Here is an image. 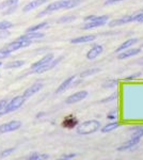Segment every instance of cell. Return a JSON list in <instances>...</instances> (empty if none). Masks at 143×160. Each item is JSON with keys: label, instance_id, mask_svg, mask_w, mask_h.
Here are the masks:
<instances>
[{"label": "cell", "instance_id": "74e56055", "mask_svg": "<svg viewBox=\"0 0 143 160\" xmlns=\"http://www.w3.org/2000/svg\"><path fill=\"white\" fill-rule=\"evenodd\" d=\"M108 118H110V120H114L115 117H114V115H108Z\"/></svg>", "mask_w": 143, "mask_h": 160}, {"label": "cell", "instance_id": "6da1fadb", "mask_svg": "<svg viewBox=\"0 0 143 160\" xmlns=\"http://www.w3.org/2000/svg\"><path fill=\"white\" fill-rule=\"evenodd\" d=\"M81 1L82 0H60V1L53 2V3L48 4L47 8L38 14V16H44V15L49 14V13L54 11H58V10L61 9H73V8L77 7L78 4L81 3Z\"/></svg>", "mask_w": 143, "mask_h": 160}, {"label": "cell", "instance_id": "f1b7e54d", "mask_svg": "<svg viewBox=\"0 0 143 160\" xmlns=\"http://www.w3.org/2000/svg\"><path fill=\"white\" fill-rule=\"evenodd\" d=\"M134 22H143V11L138 13V14L134 15Z\"/></svg>", "mask_w": 143, "mask_h": 160}, {"label": "cell", "instance_id": "7c38bea8", "mask_svg": "<svg viewBox=\"0 0 143 160\" xmlns=\"http://www.w3.org/2000/svg\"><path fill=\"white\" fill-rule=\"evenodd\" d=\"M109 18H103V19H98V20H93V22H88L87 24L84 26V29L88 30V29H93V28H97L100 27V26L106 25V22H108Z\"/></svg>", "mask_w": 143, "mask_h": 160}, {"label": "cell", "instance_id": "d590c367", "mask_svg": "<svg viewBox=\"0 0 143 160\" xmlns=\"http://www.w3.org/2000/svg\"><path fill=\"white\" fill-rule=\"evenodd\" d=\"M115 98H116V94H112V95H111V97H109V98H105V99L101 100V102H110V100L115 99Z\"/></svg>", "mask_w": 143, "mask_h": 160}, {"label": "cell", "instance_id": "e575fe53", "mask_svg": "<svg viewBox=\"0 0 143 160\" xmlns=\"http://www.w3.org/2000/svg\"><path fill=\"white\" fill-rule=\"evenodd\" d=\"M119 1H124V0H106V1H105V6H109V4L115 3V2H119Z\"/></svg>", "mask_w": 143, "mask_h": 160}, {"label": "cell", "instance_id": "3957f363", "mask_svg": "<svg viewBox=\"0 0 143 160\" xmlns=\"http://www.w3.org/2000/svg\"><path fill=\"white\" fill-rule=\"evenodd\" d=\"M25 99L26 98H25L24 96H16V97H14V98H13L11 102H9V104L7 102V105L4 106L3 109L0 111V115L7 114V113L12 112V111L17 110L18 108H20L23 105H24Z\"/></svg>", "mask_w": 143, "mask_h": 160}, {"label": "cell", "instance_id": "4dcf8cb0", "mask_svg": "<svg viewBox=\"0 0 143 160\" xmlns=\"http://www.w3.org/2000/svg\"><path fill=\"white\" fill-rule=\"evenodd\" d=\"M13 152H15V148H10V149H6V151L2 152L1 154V157H7L9 156V155H11Z\"/></svg>", "mask_w": 143, "mask_h": 160}, {"label": "cell", "instance_id": "d4e9b609", "mask_svg": "<svg viewBox=\"0 0 143 160\" xmlns=\"http://www.w3.org/2000/svg\"><path fill=\"white\" fill-rule=\"evenodd\" d=\"M100 72V68H92V69H88V71H84L82 72L81 74H80V77H87V76H91V75H94L96 73H98Z\"/></svg>", "mask_w": 143, "mask_h": 160}, {"label": "cell", "instance_id": "5b68a950", "mask_svg": "<svg viewBox=\"0 0 143 160\" xmlns=\"http://www.w3.org/2000/svg\"><path fill=\"white\" fill-rule=\"evenodd\" d=\"M20 126H22V123L19 121H12V122L0 126V132H10V131L17 130Z\"/></svg>", "mask_w": 143, "mask_h": 160}, {"label": "cell", "instance_id": "4fadbf2b", "mask_svg": "<svg viewBox=\"0 0 143 160\" xmlns=\"http://www.w3.org/2000/svg\"><path fill=\"white\" fill-rule=\"evenodd\" d=\"M54 59V55L53 53H48V55H46L45 57H43L41 60H38V62H35V63H33L32 65H31V69H38V68H41V66H43L44 64H46L47 62L51 61Z\"/></svg>", "mask_w": 143, "mask_h": 160}, {"label": "cell", "instance_id": "484cf974", "mask_svg": "<svg viewBox=\"0 0 143 160\" xmlns=\"http://www.w3.org/2000/svg\"><path fill=\"white\" fill-rule=\"evenodd\" d=\"M13 24L11 22H8V20H2L0 22V30H7V29H10L12 28Z\"/></svg>", "mask_w": 143, "mask_h": 160}, {"label": "cell", "instance_id": "2e32d148", "mask_svg": "<svg viewBox=\"0 0 143 160\" xmlns=\"http://www.w3.org/2000/svg\"><path fill=\"white\" fill-rule=\"evenodd\" d=\"M141 52V48H131V49H128L126 51H123L119 55L118 58L120 60H122V59H126V58H129V57H132V56H136L138 53Z\"/></svg>", "mask_w": 143, "mask_h": 160}, {"label": "cell", "instance_id": "d6a6232c", "mask_svg": "<svg viewBox=\"0 0 143 160\" xmlns=\"http://www.w3.org/2000/svg\"><path fill=\"white\" fill-rule=\"evenodd\" d=\"M77 155L76 154H69V155H63L61 157V159H72V158H75Z\"/></svg>", "mask_w": 143, "mask_h": 160}, {"label": "cell", "instance_id": "52a82bcc", "mask_svg": "<svg viewBox=\"0 0 143 160\" xmlns=\"http://www.w3.org/2000/svg\"><path fill=\"white\" fill-rule=\"evenodd\" d=\"M61 57L60 58H58V59H56V60H51V61H49V62H47L46 64H44L43 66H41V68H38V69H35V73H38V74H42V73H44V72H47V71H49V69H51V68H54V66L57 65V64L59 63L60 61H61Z\"/></svg>", "mask_w": 143, "mask_h": 160}, {"label": "cell", "instance_id": "f546056e", "mask_svg": "<svg viewBox=\"0 0 143 160\" xmlns=\"http://www.w3.org/2000/svg\"><path fill=\"white\" fill-rule=\"evenodd\" d=\"M132 136H137V137H140V138H142L143 137V128L142 127H138L135 129V132Z\"/></svg>", "mask_w": 143, "mask_h": 160}, {"label": "cell", "instance_id": "7402d4cb", "mask_svg": "<svg viewBox=\"0 0 143 160\" xmlns=\"http://www.w3.org/2000/svg\"><path fill=\"white\" fill-rule=\"evenodd\" d=\"M47 25H48V22H40V24H38V25H35V26H32V27L28 28V29H27V31H26V32H35V31H38V30L42 29V28L47 27Z\"/></svg>", "mask_w": 143, "mask_h": 160}, {"label": "cell", "instance_id": "5bb4252c", "mask_svg": "<svg viewBox=\"0 0 143 160\" xmlns=\"http://www.w3.org/2000/svg\"><path fill=\"white\" fill-rule=\"evenodd\" d=\"M77 124H78L77 118H75L74 115H69V117H66L64 118L63 123H62V126L65 128H69V129H72V128H74Z\"/></svg>", "mask_w": 143, "mask_h": 160}, {"label": "cell", "instance_id": "8992f818", "mask_svg": "<svg viewBox=\"0 0 143 160\" xmlns=\"http://www.w3.org/2000/svg\"><path fill=\"white\" fill-rule=\"evenodd\" d=\"M87 96H88L87 91H79V92L75 93V94H73L71 96L67 97L65 102L66 104H75V102H80V100L84 99Z\"/></svg>", "mask_w": 143, "mask_h": 160}, {"label": "cell", "instance_id": "83f0119b", "mask_svg": "<svg viewBox=\"0 0 143 160\" xmlns=\"http://www.w3.org/2000/svg\"><path fill=\"white\" fill-rule=\"evenodd\" d=\"M75 19V16H63L61 18L58 19V22L61 24V22H72V20Z\"/></svg>", "mask_w": 143, "mask_h": 160}, {"label": "cell", "instance_id": "8d00e7d4", "mask_svg": "<svg viewBox=\"0 0 143 160\" xmlns=\"http://www.w3.org/2000/svg\"><path fill=\"white\" fill-rule=\"evenodd\" d=\"M6 105H7V102H6V100H1V102H0V111L3 109L4 106H6Z\"/></svg>", "mask_w": 143, "mask_h": 160}, {"label": "cell", "instance_id": "ffe728a7", "mask_svg": "<svg viewBox=\"0 0 143 160\" xmlns=\"http://www.w3.org/2000/svg\"><path fill=\"white\" fill-rule=\"evenodd\" d=\"M138 42V38H129V40H127L126 42H124L122 44L120 47H118V49L115 50V52H121V51L127 49L128 47H130L131 45H134V44H136Z\"/></svg>", "mask_w": 143, "mask_h": 160}, {"label": "cell", "instance_id": "f35d334b", "mask_svg": "<svg viewBox=\"0 0 143 160\" xmlns=\"http://www.w3.org/2000/svg\"><path fill=\"white\" fill-rule=\"evenodd\" d=\"M0 66H1V62H0Z\"/></svg>", "mask_w": 143, "mask_h": 160}, {"label": "cell", "instance_id": "1f68e13d", "mask_svg": "<svg viewBox=\"0 0 143 160\" xmlns=\"http://www.w3.org/2000/svg\"><path fill=\"white\" fill-rule=\"evenodd\" d=\"M10 56V52H8V51H6L4 49H1L0 50V59H4L7 58V57Z\"/></svg>", "mask_w": 143, "mask_h": 160}, {"label": "cell", "instance_id": "ba28073f", "mask_svg": "<svg viewBox=\"0 0 143 160\" xmlns=\"http://www.w3.org/2000/svg\"><path fill=\"white\" fill-rule=\"evenodd\" d=\"M140 137H137V136H132L131 139H129L128 141L126 142L125 144H123V145H121L120 148H118V151H126V149H129L130 148H134L135 145H137L138 143L140 142Z\"/></svg>", "mask_w": 143, "mask_h": 160}, {"label": "cell", "instance_id": "ac0fdd59", "mask_svg": "<svg viewBox=\"0 0 143 160\" xmlns=\"http://www.w3.org/2000/svg\"><path fill=\"white\" fill-rule=\"evenodd\" d=\"M134 22V15H130V16H126V17H122V18L112 20V22H109V26L113 27V26H120V25H124L127 24V22Z\"/></svg>", "mask_w": 143, "mask_h": 160}, {"label": "cell", "instance_id": "7a4b0ae2", "mask_svg": "<svg viewBox=\"0 0 143 160\" xmlns=\"http://www.w3.org/2000/svg\"><path fill=\"white\" fill-rule=\"evenodd\" d=\"M100 128V122L96 120H90L85 121L81 123L77 127V133L78 135H91V133L95 132Z\"/></svg>", "mask_w": 143, "mask_h": 160}, {"label": "cell", "instance_id": "836d02e7", "mask_svg": "<svg viewBox=\"0 0 143 160\" xmlns=\"http://www.w3.org/2000/svg\"><path fill=\"white\" fill-rule=\"evenodd\" d=\"M141 73H137V74H134V75H130V76H128V77H126V80H131V79H134V78H137V77H140L141 76Z\"/></svg>", "mask_w": 143, "mask_h": 160}, {"label": "cell", "instance_id": "277c9868", "mask_svg": "<svg viewBox=\"0 0 143 160\" xmlns=\"http://www.w3.org/2000/svg\"><path fill=\"white\" fill-rule=\"evenodd\" d=\"M18 1L19 0H7L3 1L2 3H0V10H4L6 12H3V14H10V13L14 12L16 10L18 6Z\"/></svg>", "mask_w": 143, "mask_h": 160}, {"label": "cell", "instance_id": "d6986e66", "mask_svg": "<svg viewBox=\"0 0 143 160\" xmlns=\"http://www.w3.org/2000/svg\"><path fill=\"white\" fill-rule=\"evenodd\" d=\"M75 78H76V76H72V77H69V78H67L66 80H64V81L62 82V83L59 86L58 89H57L56 93H61V92L65 91V90L67 89V88H69V87L72 84V82L74 81Z\"/></svg>", "mask_w": 143, "mask_h": 160}, {"label": "cell", "instance_id": "9a60e30c", "mask_svg": "<svg viewBox=\"0 0 143 160\" xmlns=\"http://www.w3.org/2000/svg\"><path fill=\"white\" fill-rule=\"evenodd\" d=\"M46 1H47V0H33V1H31V2H29V3L26 4V6L24 7V9H23V11L24 12L32 11V10L36 9L38 7L42 6L43 3H45Z\"/></svg>", "mask_w": 143, "mask_h": 160}, {"label": "cell", "instance_id": "e0dca14e", "mask_svg": "<svg viewBox=\"0 0 143 160\" xmlns=\"http://www.w3.org/2000/svg\"><path fill=\"white\" fill-rule=\"evenodd\" d=\"M96 38L95 35H82V37H78L76 38H72L71 43L72 44H80V43H88L92 42Z\"/></svg>", "mask_w": 143, "mask_h": 160}, {"label": "cell", "instance_id": "603a6c76", "mask_svg": "<svg viewBox=\"0 0 143 160\" xmlns=\"http://www.w3.org/2000/svg\"><path fill=\"white\" fill-rule=\"evenodd\" d=\"M25 64V61L20 60V61H12L10 63H8L4 65L6 68H20Z\"/></svg>", "mask_w": 143, "mask_h": 160}, {"label": "cell", "instance_id": "cb8c5ba5", "mask_svg": "<svg viewBox=\"0 0 143 160\" xmlns=\"http://www.w3.org/2000/svg\"><path fill=\"white\" fill-rule=\"evenodd\" d=\"M29 160H43V159H49V155L47 154H43V155H40V154H33L28 158Z\"/></svg>", "mask_w": 143, "mask_h": 160}, {"label": "cell", "instance_id": "30bf717a", "mask_svg": "<svg viewBox=\"0 0 143 160\" xmlns=\"http://www.w3.org/2000/svg\"><path fill=\"white\" fill-rule=\"evenodd\" d=\"M103 50H104V48H103V46H101V45L93 46V47L91 48L89 51H88L87 59H89V60H93V59L97 58V57L100 56L101 52H103Z\"/></svg>", "mask_w": 143, "mask_h": 160}, {"label": "cell", "instance_id": "9c48e42d", "mask_svg": "<svg viewBox=\"0 0 143 160\" xmlns=\"http://www.w3.org/2000/svg\"><path fill=\"white\" fill-rule=\"evenodd\" d=\"M42 88H43V83H41V82H38V83L32 84V86H31L30 88H28V89L24 92V95H23V96H24L25 98L31 97L32 95H34L35 93H38V91H40Z\"/></svg>", "mask_w": 143, "mask_h": 160}, {"label": "cell", "instance_id": "4316f807", "mask_svg": "<svg viewBox=\"0 0 143 160\" xmlns=\"http://www.w3.org/2000/svg\"><path fill=\"white\" fill-rule=\"evenodd\" d=\"M116 80H114V79H112V80H108V81H106L105 83L103 84V88H113L114 86L116 84Z\"/></svg>", "mask_w": 143, "mask_h": 160}, {"label": "cell", "instance_id": "8fae6325", "mask_svg": "<svg viewBox=\"0 0 143 160\" xmlns=\"http://www.w3.org/2000/svg\"><path fill=\"white\" fill-rule=\"evenodd\" d=\"M44 38V34L43 33H40V32H27L26 34L22 35L17 38L16 41H33V40H38V38Z\"/></svg>", "mask_w": 143, "mask_h": 160}, {"label": "cell", "instance_id": "44dd1931", "mask_svg": "<svg viewBox=\"0 0 143 160\" xmlns=\"http://www.w3.org/2000/svg\"><path fill=\"white\" fill-rule=\"evenodd\" d=\"M119 127V123L118 122H111L108 123L101 128V132H110V131L114 130L115 128Z\"/></svg>", "mask_w": 143, "mask_h": 160}]
</instances>
